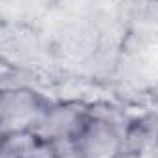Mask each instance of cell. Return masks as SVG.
<instances>
[{"label":"cell","mask_w":158,"mask_h":158,"mask_svg":"<svg viewBox=\"0 0 158 158\" xmlns=\"http://www.w3.org/2000/svg\"><path fill=\"white\" fill-rule=\"evenodd\" d=\"M76 145L81 158H118L121 140L109 119H86Z\"/></svg>","instance_id":"1"},{"label":"cell","mask_w":158,"mask_h":158,"mask_svg":"<svg viewBox=\"0 0 158 158\" xmlns=\"http://www.w3.org/2000/svg\"><path fill=\"white\" fill-rule=\"evenodd\" d=\"M22 158H61V155L57 153V149L53 147V143L40 140Z\"/></svg>","instance_id":"2"},{"label":"cell","mask_w":158,"mask_h":158,"mask_svg":"<svg viewBox=\"0 0 158 158\" xmlns=\"http://www.w3.org/2000/svg\"><path fill=\"white\" fill-rule=\"evenodd\" d=\"M0 158H20V156L11 153V151H7V149H4V147H0Z\"/></svg>","instance_id":"3"},{"label":"cell","mask_w":158,"mask_h":158,"mask_svg":"<svg viewBox=\"0 0 158 158\" xmlns=\"http://www.w3.org/2000/svg\"><path fill=\"white\" fill-rule=\"evenodd\" d=\"M156 2H158V0H156Z\"/></svg>","instance_id":"4"}]
</instances>
